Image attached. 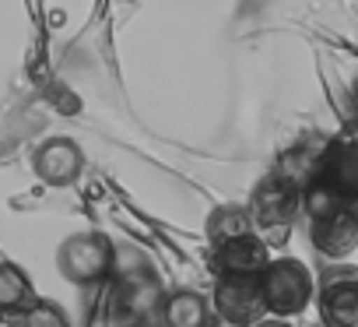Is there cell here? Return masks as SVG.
<instances>
[{
    "instance_id": "obj_8",
    "label": "cell",
    "mask_w": 358,
    "mask_h": 327,
    "mask_svg": "<svg viewBox=\"0 0 358 327\" xmlns=\"http://www.w3.org/2000/svg\"><path fill=\"white\" fill-rule=\"evenodd\" d=\"M313 246L330 257V260H341L348 257L351 250H358V208L355 204H341L327 215H316L313 218Z\"/></svg>"
},
{
    "instance_id": "obj_15",
    "label": "cell",
    "mask_w": 358,
    "mask_h": 327,
    "mask_svg": "<svg viewBox=\"0 0 358 327\" xmlns=\"http://www.w3.org/2000/svg\"><path fill=\"white\" fill-rule=\"evenodd\" d=\"M253 327H292V323H285L281 316H274V320H257Z\"/></svg>"
},
{
    "instance_id": "obj_14",
    "label": "cell",
    "mask_w": 358,
    "mask_h": 327,
    "mask_svg": "<svg viewBox=\"0 0 358 327\" xmlns=\"http://www.w3.org/2000/svg\"><path fill=\"white\" fill-rule=\"evenodd\" d=\"M15 327H67V316L57 302H32L25 313L15 316Z\"/></svg>"
},
{
    "instance_id": "obj_10",
    "label": "cell",
    "mask_w": 358,
    "mask_h": 327,
    "mask_svg": "<svg viewBox=\"0 0 358 327\" xmlns=\"http://www.w3.org/2000/svg\"><path fill=\"white\" fill-rule=\"evenodd\" d=\"M271 253L267 243L257 232H246L239 239H229L222 246H215V267L218 274H260L267 267Z\"/></svg>"
},
{
    "instance_id": "obj_16",
    "label": "cell",
    "mask_w": 358,
    "mask_h": 327,
    "mask_svg": "<svg viewBox=\"0 0 358 327\" xmlns=\"http://www.w3.org/2000/svg\"><path fill=\"white\" fill-rule=\"evenodd\" d=\"M204 327H239V323H232V320H225V316H215V320H208Z\"/></svg>"
},
{
    "instance_id": "obj_11",
    "label": "cell",
    "mask_w": 358,
    "mask_h": 327,
    "mask_svg": "<svg viewBox=\"0 0 358 327\" xmlns=\"http://www.w3.org/2000/svg\"><path fill=\"white\" fill-rule=\"evenodd\" d=\"M162 323L165 327H204L208 316V299L197 292H172L169 299H162Z\"/></svg>"
},
{
    "instance_id": "obj_17",
    "label": "cell",
    "mask_w": 358,
    "mask_h": 327,
    "mask_svg": "<svg viewBox=\"0 0 358 327\" xmlns=\"http://www.w3.org/2000/svg\"><path fill=\"white\" fill-rule=\"evenodd\" d=\"M130 327H158V323H151V320H144V323H130Z\"/></svg>"
},
{
    "instance_id": "obj_13",
    "label": "cell",
    "mask_w": 358,
    "mask_h": 327,
    "mask_svg": "<svg viewBox=\"0 0 358 327\" xmlns=\"http://www.w3.org/2000/svg\"><path fill=\"white\" fill-rule=\"evenodd\" d=\"M253 232V218H250V208H239V204H222L208 215V239L211 246H222L229 239H239Z\"/></svg>"
},
{
    "instance_id": "obj_5",
    "label": "cell",
    "mask_w": 358,
    "mask_h": 327,
    "mask_svg": "<svg viewBox=\"0 0 358 327\" xmlns=\"http://www.w3.org/2000/svg\"><path fill=\"white\" fill-rule=\"evenodd\" d=\"M323 327H358V267H334L320 281Z\"/></svg>"
},
{
    "instance_id": "obj_6",
    "label": "cell",
    "mask_w": 358,
    "mask_h": 327,
    "mask_svg": "<svg viewBox=\"0 0 358 327\" xmlns=\"http://www.w3.org/2000/svg\"><path fill=\"white\" fill-rule=\"evenodd\" d=\"M313 183L327 187L341 201H358V141H334L320 151V166Z\"/></svg>"
},
{
    "instance_id": "obj_1",
    "label": "cell",
    "mask_w": 358,
    "mask_h": 327,
    "mask_svg": "<svg viewBox=\"0 0 358 327\" xmlns=\"http://www.w3.org/2000/svg\"><path fill=\"white\" fill-rule=\"evenodd\" d=\"M302 208V190L295 183H288L285 176L271 173L264 176L257 187H253V197H250V218H253V232L271 246V243H281L288 232H292V222Z\"/></svg>"
},
{
    "instance_id": "obj_2",
    "label": "cell",
    "mask_w": 358,
    "mask_h": 327,
    "mask_svg": "<svg viewBox=\"0 0 358 327\" xmlns=\"http://www.w3.org/2000/svg\"><path fill=\"white\" fill-rule=\"evenodd\" d=\"M260 292H264V306L274 316H295L313 302L316 281L313 271L295 260V257H278L267 260V267L260 271Z\"/></svg>"
},
{
    "instance_id": "obj_9",
    "label": "cell",
    "mask_w": 358,
    "mask_h": 327,
    "mask_svg": "<svg viewBox=\"0 0 358 327\" xmlns=\"http://www.w3.org/2000/svg\"><path fill=\"white\" fill-rule=\"evenodd\" d=\"M162 285H158V278L155 274H137V271H130V274H123V281H120V288H116V306H120V316H127L130 323H144V320H151L158 309H162Z\"/></svg>"
},
{
    "instance_id": "obj_12",
    "label": "cell",
    "mask_w": 358,
    "mask_h": 327,
    "mask_svg": "<svg viewBox=\"0 0 358 327\" xmlns=\"http://www.w3.org/2000/svg\"><path fill=\"white\" fill-rule=\"evenodd\" d=\"M36 302V288L32 278L18 267V264H0V313H25Z\"/></svg>"
},
{
    "instance_id": "obj_7",
    "label": "cell",
    "mask_w": 358,
    "mask_h": 327,
    "mask_svg": "<svg viewBox=\"0 0 358 327\" xmlns=\"http://www.w3.org/2000/svg\"><path fill=\"white\" fill-rule=\"evenodd\" d=\"M32 169L46 187H71L85 169V151L71 137H50L36 148Z\"/></svg>"
},
{
    "instance_id": "obj_4",
    "label": "cell",
    "mask_w": 358,
    "mask_h": 327,
    "mask_svg": "<svg viewBox=\"0 0 358 327\" xmlns=\"http://www.w3.org/2000/svg\"><path fill=\"white\" fill-rule=\"evenodd\" d=\"M215 309H218V316H225L239 327H253L257 320H264L267 306H264V292H260V274H218Z\"/></svg>"
},
{
    "instance_id": "obj_3",
    "label": "cell",
    "mask_w": 358,
    "mask_h": 327,
    "mask_svg": "<svg viewBox=\"0 0 358 327\" xmlns=\"http://www.w3.org/2000/svg\"><path fill=\"white\" fill-rule=\"evenodd\" d=\"M113 264H116V253H113L109 239L92 236V232L71 236L60 246V253H57L60 274L67 281H74V285H95V281H102L113 271Z\"/></svg>"
}]
</instances>
